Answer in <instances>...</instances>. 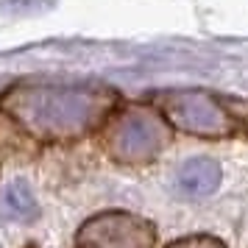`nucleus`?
I'll use <instances>...</instances> for the list:
<instances>
[{
    "mask_svg": "<svg viewBox=\"0 0 248 248\" xmlns=\"http://www.w3.org/2000/svg\"><path fill=\"white\" fill-rule=\"evenodd\" d=\"M117 140L123 142V148H125V154H128V156H140V154H148L151 148H156L159 128L151 123V120L131 117V120L123 125V131H120Z\"/></svg>",
    "mask_w": 248,
    "mask_h": 248,
    "instance_id": "20e7f679",
    "label": "nucleus"
},
{
    "mask_svg": "<svg viewBox=\"0 0 248 248\" xmlns=\"http://www.w3.org/2000/svg\"><path fill=\"white\" fill-rule=\"evenodd\" d=\"M25 112L42 128H73L84 123L90 112V101L73 92H45L42 98H31Z\"/></svg>",
    "mask_w": 248,
    "mask_h": 248,
    "instance_id": "f257e3e1",
    "label": "nucleus"
},
{
    "mask_svg": "<svg viewBox=\"0 0 248 248\" xmlns=\"http://www.w3.org/2000/svg\"><path fill=\"white\" fill-rule=\"evenodd\" d=\"M220 181V168L212 159H190L176 173V187L187 195H206Z\"/></svg>",
    "mask_w": 248,
    "mask_h": 248,
    "instance_id": "7ed1b4c3",
    "label": "nucleus"
},
{
    "mask_svg": "<svg viewBox=\"0 0 248 248\" xmlns=\"http://www.w3.org/2000/svg\"><path fill=\"white\" fill-rule=\"evenodd\" d=\"M173 120H179L184 128L190 131H201V134H223V112H217L212 101H206L203 95H184L170 106Z\"/></svg>",
    "mask_w": 248,
    "mask_h": 248,
    "instance_id": "f03ea898",
    "label": "nucleus"
},
{
    "mask_svg": "<svg viewBox=\"0 0 248 248\" xmlns=\"http://www.w3.org/2000/svg\"><path fill=\"white\" fill-rule=\"evenodd\" d=\"M3 212L9 217H31L36 212V201L25 184H12L3 192Z\"/></svg>",
    "mask_w": 248,
    "mask_h": 248,
    "instance_id": "39448f33",
    "label": "nucleus"
}]
</instances>
